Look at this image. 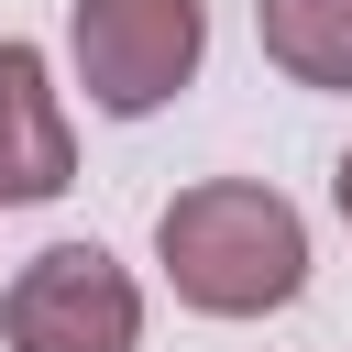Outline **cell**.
Returning a JSON list of instances; mask_svg holds the SVG:
<instances>
[{
	"mask_svg": "<svg viewBox=\"0 0 352 352\" xmlns=\"http://www.w3.org/2000/svg\"><path fill=\"white\" fill-rule=\"evenodd\" d=\"M154 264L198 319H264L308 286V220L264 176H198L154 209Z\"/></svg>",
	"mask_w": 352,
	"mask_h": 352,
	"instance_id": "obj_1",
	"label": "cell"
},
{
	"mask_svg": "<svg viewBox=\"0 0 352 352\" xmlns=\"http://www.w3.org/2000/svg\"><path fill=\"white\" fill-rule=\"evenodd\" d=\"M66 55H77L88 110L143 121V110H165V99L198 77V55H209V0H77V11H66Z\"/></svg>",
	"mask_w": 352,
	"mask_h": 352,
	"instance_id": "obj_2",
	"label": "cell"
},
{
	"mask_svg": "<svg viewBox=\"0 0 352 352\" xmlns=\"http://www.w3.org/2000/svg\"><path fill=\"white\" fill-rule=\"evenodd\" d=\"M0 341L11 352H132L143 341V286L99 242H44L0 297Z\"/></svg>",
	"mask_w": 352,
	"mask_h": 352,
	"instance_id": "obj_3",
	"label": "cell"
},
{
	"mask_svg": "<svg viewBox=\"0 0 352 352\" xmlns=\"http://www.w3.org/2000/svg\"><path fill=\"white\" fill-rule=\"evenodd\" d=\"M77 187V121L44 44H0V209H44Z\"/></svg>",
	"mask_w": 352,
	"mask_h": 352,
	"instance_id": "obj_4",
	"label": "cell"
},
{
	"mask_svg": "<svg viewBox=\"0 0 352 352\" xmlns=\"http://www.w3.org/2000/svg\"><path fill=\"white\" fill-rule=\"evenodd\" d=\"M264 66L297 88H352V0H253Z\"/></svg>",
	"mask_w": 352,
	"mask_h": 352,
	"instance_id": "obj_5",
	"label": "cell"
},
{
	"mask_svg": "<svg viewBox=\"0 0 352 352\" xmlns=\"http://www.w3.org/2000/svg\"><path fill=\"white\" fill-rule=\"evenodd\" d=\"M330 198H341V220H352V154H341V176H330Z\"/></svg>",
	"mask_w": 352,
	"mask_h": 352,
	"instance_id": "obj_6",
	"label": "cell"
}]
</instances>
